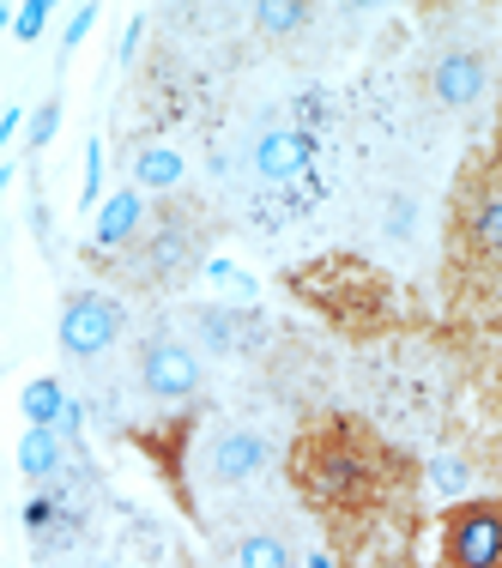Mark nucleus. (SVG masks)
Instances as JSON below:
<instances>
[{"label":"nucleus","mask_w":502,"mask_h":568,"mask_svg":"<svg viewBox=\"0 0 502 568\" xmlns=\"http://www.w3.org/2000/svg\"><path fill=\"white\" fill-rule=\"evenodd\" d=\"M375 454L351 436L345 424L315 429V436L297 448V484L315 496L321 508H363L375 496Z\"/></svg>","instance_id":"f257e3e1"},{"label":"nucleus","mask_w":502,"mask_h":568,"mask_svg":"<svg viewBox=\"0 0 502 568\" xmlns=\"http://www.w3.org/2000/svg\"><path fill=\"white\" fill-rule=\"evenodd\" d=\"M315 158H321V133L309 128L303 115H273L261 121L249 145V164H254V182L267 194H279L284 206H303L315 194Z\"/></svg>","instance_id":"f03ea898"},{"label":"nucleus","mask_w":502,"mask_h":568,"mask_svg":"<svg viewBox=\"0 0 502 568\" xmlns=\"http://www.w3.org/2000/svg\"><path fill=\"white\" fill-rule=\"evenodd\" d=\"M448 568H502V503H460L442 520Z\"/></svg>","instance_id":"7ed1b4c3"},{"label":"nucleus","mask_w":502,"mask_h":568,"mask_svg":"<svg viewBox=\"0 0 502 568\" xmlns=\"http://www.w3.org/2000/svg\"><path fill=\"white\" fill-rule=\"evenodd\" d=\"M116 339H121V303H110V296H98V291H73L61 303V351L67 357L91 363Z\"/></svg>","instance_id":"20e7f679"},{"label":"nucleus","mask_w":502,"mask_h":568,"mask_svg":"<svg viewBox=\"0 0 502 568\" xmlns=\"http://www.w3.org/2000/svg\"><path fill=\"white\" fill-rule=\"evenodd\" d=\"M484 85H491V55L472 49V43L442 49V55L430 61V73H424V91H430L436 110H472V103L484 98Z\"/></svg>","instance_id":"39448f33"},{"label":"nucleus","mask_w":502,"mask_h":568,"mask_svg":"<svg viewBox=\"0 0 502 568\" xmlns=\"http://www.w3.org/2000/svg\"><path fill=\"white\" fill-rule=\"evenodd\" d=\"M200 466H207L212 484H224V490H237V484H254L267 466H273V448H267L261 429H242L230 424L219 436L207 442V454H200Z\"/></svg>","instance_id":"423d86ee"},{"label":"nucleus","mask_w":502,"mask_h":568,"mask_svg":"<svg viewBox=\"0 0 502 568\" xmlns=\"http://www.w3.org/2000/svg\"><path fill=\"white\" fill-rule=\"evenodd\" d=\"M140 387L158 405H182L200 394V357L182 339H152L140 351Z\"/></svg>","instance_id":"0eeeda50"},{"label":"nucleus","mask_w":502,"mask_h":568,"mask_svg":"<svg viewBox=\"0 0 502 568\" xmlns=\"http://www.w3.org/2000/svg\"><path fill=\"white\" fill-rule=\"evenodd\" d=\"M200 339L219 357H254L267 345V321L242 315V308H200Z\"/></svg>","instance_id":"6e6552de"},{"label":"nucleus","mask_w":502,"mask_h":568,"mask_svg":"<svg viewBox=\"0 0 502 568\" xmlns=\"http://www.w3.org/2000/svg\"><path fill=\"white\" fill-rule=\"evenodd\" d=\"M460 242H466L479 261L502 266V187L484 194V200H472V212L460 219Z\"/></svg>","instance_id":"1a4fd4ad"},{"label":"nucleus","mask_w":502,"mask_h":568,"mask_svg":"<svg viewBox=\"0 0 502 568\" xmlns=\"http://www.w3.org/2000/svg\"><path fill=\"white\" fill-rule=\"evenodd\" d=\"M19 471L31 484H49L61 471V436L49 424H31L24 429V442H19Z\"/></svg>","instance_id":"9d476101"},{"label":"nucleus","mask_w":502,"mask_h":568,"mask_svg":"<svg viewBox=\"0 0 502 568\" xmlns=\"http://www.w3.org/2000/svg\"><path fill=\"white\" fill-rule=\"evenodd\" d=\"M230 568H297L291 545L279 532H249L237 550H230Z\"/></svg>","instance_id":"9b49d317"},{"label":"nucleus","mask_w":502,"mask_h":568,"mask_svg":"<svg viewBox=\"0 0 502 568\" xmlns=\"http://www.w3.org/2000/svg\"><path fill=\"white\" fill-rule=\"evenodd\" d=\"M61 387L56 382H31L24 387V417H31V424H61Z\"/></svg>","instance_id":"f8f14e48"},{"label":"nucleus","mask_w":502,"mask_h":568,"mask_svg":"<svg viewBox=\"0 0 502 568\" xmlns=\"http://www.w3.org/2000/svg\"><path fill=\"white\" fill-rule=\"evenodd\" d=\"M254 24H261V31H273V37L303 31V24H309V7H261V12H254Z\"/></svg>","instance_id":"ddd939ff"},{"label":"nucleus","mask_w":502,"mask_h":568,"mask_svg":"<svg viewBox=\"0 0 502 568\" xmlns=\"http://www.w3.org/2000/svg\"><path fill=\"white\" fill-rule=\"evenodd\" d=\"M133 224H140V206H133V200H116V206L103 212V236L98 242H128Z\"/></svg>","instance_id":"4468645a"},{"label":"nucleus","mask_w":502,"mask_h":568,"mask_svg":"<svg viewBox=\"0 0 502 568\" xmlns=\"http://www.w3.org/2000/svg\"><path fill=\"white\" fill-rule=\"evenodd\" d=\"M140 182L170 187V182H175V158H170V152H145V158H140Z\"/></svg>","instance_id":"2eb2a0df"},{"label":"nucleus","mask_w":502,"mask_h":568,"mask_svg":"<svg viewBox=\"0 0 502 568\" xmlns=\"http://www.w3.org/2000/svg\"><path fill=\"white\" fill-rule=\"evenodd\" d=\"M56 128H61V98H49L43 110H37V121H31V145H49Z\"/></svg>","instance_id":"dca6fc26"},{"label":"nucleus","mask_w":502,"mask_h":568,"mask_svg":"<svg viewBox=\"0 0 502 568\" xmlns=\"http://www.w3.org/2000/svg\"><path fill=\"white\" fill-rule=\"evenodd\" d=\"M43 19H49V7H43V0H31V7L19 12V37H37V31H43Z\"/></svg>","instance_id":"f3484780"},{"label":"nucleus","mask_w":502,"mask_h":568,"mask_svg":"<svg viewBox=\"0 0 502 568\" xmlns=\"http://www.w3.org/2000/svg\"><path fill=\"white\" fill-rule=\"evenodd\" d=\"M436 484L442 490H460V484H466V466H460V459H436Z\"/></svg>","instance_id":"a211bd4d"},{"label":"nucleus","mask_w":502,"mask_h":568,"mask_svg":"<svg viewBox=\"0 0 502 568\" xmlns=\"http://www.w3.org/2000/svg\"><path fill=\"white\" fill-rule=\"evenodd\" d=\"M496 399H502V387H496Z\"/></svg>","instance_id":"6ab92c4d"}]
</instances>
